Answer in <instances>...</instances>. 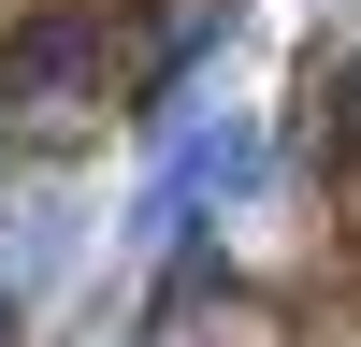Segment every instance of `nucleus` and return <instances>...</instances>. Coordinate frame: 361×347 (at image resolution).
Wrapping results in <instances>:
<instances>
[{"instance_id":"f257e3e1","label":"nucleus","mask_w":361,"mask_h":347,"mask_svg":"<svg viewBox=\"0 0 361 347\" xmlns=\"http://www.w3.org/2000/svg\"><path fill=\"white\" fill-rule=\"evenodd\" d=\"M102 87H116L102 15H29L0 44V116H58V102H102Z\"/></svg>"},{"instance_id":"f03ea898","label":"nucleus","mask_w":361,"mask_h":347,"mask_svg":"<svg viewBox=\"0 0 361 347\" xmlns=\"http://www.w3.org/2000/svg\"><path fill=\"white\" fill-rule=\"evenodd\" d=\"M246 174H260V130H246V116H202V130L159 145V174H145V202H130V231H188L202 202H231Z\"/></svg>"},{"instance_id":"7ed1b4c3","label":"nucleus","mask_w":361,"mask_h":347,"mask_svg":"<svg viewBox=\"0 0 361 347\" xmlns=\"http://www.w3.org/2000/svg\"><path fill=\"white\" fill-rule=\"evenodd\" d=\"M0 347H15V318H0Z\"/></svg>"}]
</instances>
